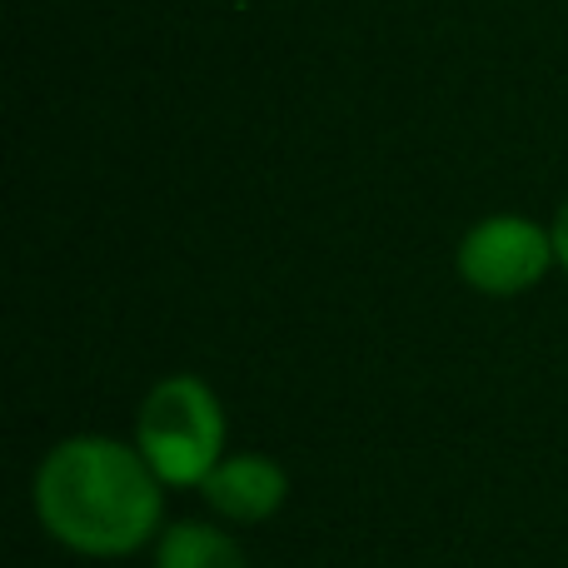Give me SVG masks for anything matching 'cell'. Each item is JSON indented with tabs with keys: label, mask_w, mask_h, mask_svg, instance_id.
<instances>
[{
	"label": "cell",
	"mask_w": 568,
	"mask_h": 568,
	"mask_svg": "<svg viewBox=\"0 0 568 568\" xmlns=\"http://www.w3.org/2000/svg\"><path fill=\"white\" fill-rule=\"evenodd\" d=\"M160 474L145 454L115 439H65L50 449L36 474V509L40 524L65 549L115 559L155 534L160 524Z\"/></svg>",
	"instance_id": "1"
},
{
	"label": "cell",
	"mask_w": 568,
	"mask_h": 568,
	"mask_svg": "<svg viewBox=\"0 0 568 568\" xmlns=\"http://www.w3.org/2000/svg\"><path fill=\"white\" fill-rule=\"evenodd\" d=\"M205 499L215 504L225 519H240V524H260L284 504V469L260 454H240V459H225L210 469V479L200 484Z\"/></svg>",
	"instance_id": "4"
},
{
	"label": "cell",
	"mask_w": 568,
	"mask_h": 568,
	"mask_svg": "<svg viewBox=\"0 0 568 568\" xmlns=\"http://www.w3.org/2000/svg\"><path fill=\"white\" fill-rule=\"evenodd\" d=\"M554 260V235H544L529 220H484L459 245V275L479 294H519L544 280Z\"/></svg>",
	"instance_id": "3"
},
{
	"label": "cell",
	"mask_w": 568,
	"mask_h": 568,
	"mask_svg": "<svg viewBox=\"0 0 568 568\" xmlns=\"http://www.w3.org/2000/svg\"><path fill=\"white\" fill-rule=\"evenodd\" d=\"M225 449L220 399L190 374L155 384L140 409V454L165 484H205Z\"/></svg>",
	"instance_id": "2"
},
{
	"label": "cell",
	"mask_w": 568,
	"mask_h": 568,
	"mask_svg": "<svg viewBox=\"0 0 568 568\" xmlns=\"http://www.w3.org/2000/svg\"><path fill=\"white\" fill-rule=\"evenodd\" d=\"M554 255H559V265L568 270V205L559 210V225H554Z\"/></svg>",
	"instance_id": "6"
},
{
	"label": "cell",
	"mask_w": 568,
	"mask_h": 568,
	"mask_svg": "<svg viewBox=\"0 0 568 568\" xmlns=\"http://www.w3.org/2000/svg\"><path fill=\"white\" fill-rule=\"evenodd\" d=\"M160 568H245V554L235 539L205 529V524H180L160 544Z\"/></svg>",
	"instance_id": "5"
}]
</instances>
